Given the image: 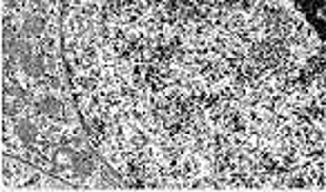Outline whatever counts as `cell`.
<instances>
[{
    "instance_id": "cell-1",
    "label": "cell",
    "mask_w": 326,
    "mask_h": 192,
    "mask_svg": "<svg viewBox=\"0 0 326 192\" xmlns=\"http://www.w3.org/2000/svg\"><path fill=\"white\" fill-rule=\"evenodd\" d=\"M38 107H41V112L49 114V116H58V114H61V103L54 101V98H42V101L38 103Z\"/></svg>"
},
{
    "instance_id": "cell-2",
    "label": "cell",
    "mask_w": 326,
    "mask_h": 192,
    "mask_svg": "<svg viewBox=\"0 0 326 192\" xmlns=\"http://www.w3.org/2000/svg\"><path fill=\"white\" fill-rule=\"evenodd\" d=\"M42 27H45V20L42 18H29V20L25 22V34H29V36H38V34L42 32Z\"/></svg>"
},
{
    "instance_id": "cell-3",
    "label": "cell",
    "mask_w": 326,
    "mask_h": 192,
    "mask_svg": "<svg viewBox=\"0 0 326 192\" xmlns=\"http://www.w3.org/2000/svg\"><path fill=\"white\" fill-rule=\"evenodd\" d=\"M18 136H20L25 143H34V139H36V130H34L29 123H20V125H18Z\"/></svg>"
},
{
    "instance_id": "cell-4",
    "label": "cell",
    "mask_w": 326,
    "mask_h": 192,
    "mask_svg": "<svg viewBox=\"0 0 326 192\" xmlns=\"http://www.w3.org/2000/svg\"><path fill=\"white\" fill-rule=\"evenodd\" d=\"M76 168H81L83 172H90V170H92L90 159H85V156H83V159H81V163H76Z\"/></svg>"
}]
</instances>
